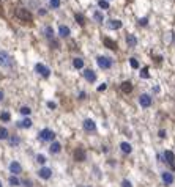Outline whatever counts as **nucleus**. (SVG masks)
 <instances>
[{
    "label": "nucleus",
    "mask_w": 175,
    "mask_h": 187,
    "mask_svg": "<svg viewBox=\"0 0 175 187\" xmlns=\"http://www.w3.org/2000/svg\"><path fill=\"white\" fill-rule=\"evenodd\" d=\"M70 33H71V32H70V29H68L66 25H60V27H59V35L62 36V38H66Z\"/></svg>",
    "instance_id": "nucleus-20"
},
{
    "label": "nucleus",
    "mask_w": 175,
    "mask_h": 187,
    "mask_svg": "<svg viewBox=\"0 0 175 187\" xmlns=\"http://www.w3.org/2000/svg\"><path fill=\"white\" fill-rule=\"evenodd\" d=\"M35 71L40 74L41 77H44V79H48L49 76H51V69L48 68V66H44V64H41V63H38L35 66Z\"/></svg>",
    "instance_id": "nucleus-5"
},
{
    "label": "nucleus",
    "mask_w": 175,
    "mask_h": 187,
    "mask_svg": "<svg viewBox=\"0 0 175 187\" xmlns=\"http://www.w3.org/2000/svg\"><path fill=\"white\" fill-rule=\"evenodd\" d=\"M122 27V21H117V19H110L107 22V29L109 30H118Z\"/></svg>",
    "instance_id": "nucleus-14"
},
{
    "label": "nucleus",
    "mask_w": 175,
    "mask_h": 187,
    "mask_svg": "<svg viewBox=\"0 0 175 187\" xmlns=\"http://www.w3.org/2000/svg\"><path fill=\"white\" fill-rule=\"evenodd\" d=\"M17 127H24V129L32 127V119H30V118H24L22 121H19V123H17Z\"/></svg>",
    "instance_id": "nucleus-19"
},
{
    "label": "nucleus",
    "mask_w": 175,
    "mask_h": 187,
    "mask_svg": "<svg viewBox=\"0 0 175 187\" xmlns=\"http://www.w3.org/2000/svg\"><path fill=\"white\" fill-rule=\"evenodd\" d=\"M0 10H2V3H0Z\"/></svg>",
    "instance_id": "nucleus-45"
},
{
    "label": "nucleus",
    "mask_w": 175,
    "mask_h": 187,
    "mask_svg": "<svg viewBox=\"0 0 175 187\" xmlns=\"http://www.w3.org/2000/svg\"><path fill=\"white\" fill-rule=\"evenodd\" d=\"M130 64H131L133 68H139V61H137L134 57H133V58H130Z\"/></svg>",
    "instance_id": "nucleus-33"
},
{
    "label": "nucleus",
    "mask_w": 175,
    "mask_h": 187,
    "mask_svg": "<svg viewBox=\"0 0 175 187\" xmlns=\"http://www.w3.org/2000/svg\"><path fill=\"white\" fill-rule=\"evenodd\" d=\"M19 143H21V138L17 137V135H11V137H8V145H10L11 148H16Z\"/></svg>",
    "instance_id": "nucleus-17"
},
{
    "label": "nucleus",
    "mask_w": 175,
    "mask_h": 187,
    "mask_svg": "<svg viewBox=\"0 0 175 187\" xmlns=\"http://www.w3.org/2000/svg\"><path fill=\"white\" fill-rule=\"evenodd\" d=\"M51 6L52 8H59L60 6V0H51Z\"/></svg>",
    "instance_id": "nucleus-35"
},
{
    "label": "nucleus",
    "mask_w": 175,
    "mask_h": 187,
    "mask_svg": "<svg viewBox=\"0 0 175 187\" xmlns=\"http://www.w3.org/2000/svg\"><path fill=\"white\" fill-rule=\"evenodd\" d=\"M44 33H46V38H49V40H52V36H54V30L51 29V27H46V30H44Z\"/></svg>",
    "instance_id": "nucleus-32"
},
{
    "label": "nucleus",
    "mask_w": 175,
    "mask_h": 187,
    "mask_svg": "<svg viewBox=\"0 0 175 187\" xmlns=\"http://www.w3.org/2000/svg\"><path fill=\"white\" fill-rule=\"evenodd\" d=\"M38 176L41 178V179H49V178L52 176V170H51V168L49 167H41L40 168V170H38Z\"/></svg>",
    "instance_id": "nucleus-8"
},
{
    "label": "nucleus",
    "mask_w": 175,
    "mask_h": 187,
    "mask_svg": "<svg viewBox=\"0 0 175 187\" xmlns=\"http://www.w3.org/2000/svg\"><path fill=\"white\" fill-rule=\"evenodd\" d=\"M16 17H19L21 21H25V22H32L33 21V16H32V13L27 10V8H16Z\"/></svg>",
    "instance_id": "nucleus-1"
},
{
    "label": "nucleus",
    "mask_w": 175,
    "mask_h": 187,
    "mask_svg": "<svg viewBox=\"0 0 175 187\" xmlns=\"http://www.w3.org/2000/svg\"><path fill=\"white\" fill-rule=\"evenodd\" d=\"M0 119H2L3 123H8V121L11 119V115H10V112H2V113H0Z\"/></svg>",
    "instance_id": "nucleus-24"
},
{
    "label": "nucleus",
    "mask_w": 175,
    "mask_h": 187,
    "mask_svg": "<svg viewBox=\"0 0 175 187\" xmlns=\"http://www.w3.org/2000/svg\"><path fill=\"white\" fill-rule=\"evenodd\" d=\"M60 151H62V145L59 142H52L51 146H49V153L51 154H59Z\"/></svg>",
    "instance_id": "nucleus-15"
},
{
    "label": "nucleus",
    "mask_w": 175,
    "mask_h": 187,
    "mask_svg": "<svg viewBox=\"0 0 175 187\" xmlns=\"http://www.w3.org/2000/svg\"><path fill=\"white\" fill-rule=\"evenodd\" d=\"M162 161L167 162L169 165H173L175 164V154L167 149V151H164V154H162Z\"/></svg>",
    "instance_id": "nucleus-12"
},
{
    "label": "nucleus",
    "mask_w": 175,
    "mask_h": 187,
    "mask_svg": "<svg viewBox=\"0 0 175 187\" xmlns=\"http://www.w3.org/2000/svg\"><path fill=\"white\" fill-rule=\"evenodd\" d=\"M84 77L90 83L96 82V74H95V71H91V69H84Z\"/></svg>",
    "instance_id": "nucleus-13"
},
{
    "label": "nucleus",
    "mask_w": 175,
    "mask_h": 187,
    "mask_svg": "<svg viewBox=\"0 0 175 187\" xmlns=\"http://www.w3.org/2000/svg\"><path fill=\"white\" fill-rule=\"evenodd\" d=\"M0 187H3V185H2V181H0Z\"/></svg>",
    "instance_id": "nucleus-43"
},
{
    "label": "nucleus",
    "mask_w": 175,
    "mask_h": 187,
    "mask_svg": "<svg viewBox=\"0 0 175 187\" xmlns=\"http://www.w3.org/2000/svg\"><path fill=\"white\" fill-rule=\"evenodd\" d=\"M10 184H11L13 187H17V185H21V181L17 179V176H11V178H10Z\"/></svg>",
    "instance_id": "nucleus-30"
},
{
    "label": "nucleus",
    "mask_w": 175,
    "mask_h": 187,
    "mask_svg": "<svg viewBox=\"0 0 175 187\" xmlns=\"http://www.w3.org/2000/svg\"><path fill=\"white\" fill-rule=\"evenodd\" d=\"M161 179H162V182H164L166 185H172L173 181H175V178H173V175H172L170 171H162Z\"/></svg>",
    "instance_id": "nucleus-9"
},
{
    "label": "nucleus",
    "mask_w": 175,
    "mask_h": 187,
    "mask_svg": "<svg viewBox=\"0 0 175 187\" xmlns=\"http://www.w3.org/2000/svg\"><path fill=\"white\" fill-rule=\"evenodd\" d=\"M48 106H49V109H52V110H54V109H55V102L49 101V102H48Z\"/></svg>",
    "instance_id": "nucleus-39"
},
{
    "label": "nucleus",
    "mask_w": 175,
    "mask_h": 187,
    "mask_svg": "<svg viewBox=\"0 0 175 187\" xmlns=\"http://www.w3.org/2000/svg\"><path fill=\"white\" fill-rule=\"evenodd\" d=\"M122 187H134V185L131 184L130 179H123V181H122Z\"/></svg>",
    "instance_id": "nucleus-34"
},
{
    "label": "nucleus",
    "mask_w": 175,
    "mask_h": 187,
    "mask_svg": "<svg viewBox=\"0 0 175 187\" xmlns=\"http://www.w3.org/2000/svg\"><path fill=\"white\" fill-rule=\"evenodd\" d=\"M85 96H87V95H85V93H84V91H80V93H79V98H80V99H84Z\"/></svg>",
    "instance_id": "nucleus-41"
},
{
    "label": "nucleus",
    "mask_w": 175,
    "mask_h": 187,
    "mask_svg": "<svg viewBox=\"0 0 175 187\" xmlns=\"http://www.w3.org/2000/svg\"><path fill=\"white\" fill-rule=\"evenodd\" d=\"M99 91H104L106 90V83H103V85H99V88H98Z\"/></svg>",
    "instance_id": "nucleus-40"
},
{
    "label": "nucleus",
    "mask_w": 175,
    "mask_h": 187,
    "mask_svg": "<svg viewBox=\"0 0 175 187\" xmlns=\"http://www.w3.org/2000/svg\"><path fill=\"white\" fill-rule=\"evenodd\" d=\"M14 64L13 58H11V55L5 52V50H0V66H3V68H11Z\"/></svg>",
    "instance_id": "nucleus-2"
},
{
    "label": "nucleus",
    "mask_w": 175,
    "mask_h": 187,
    "mask_svg": "<svg viewBox=\"0 0 175 187\" xmlns=\"http://www.w3.org/2000/svg\"><path fill=\"white\" fill-rule=\"evenodd\" d=\"M73 66L76 69H84V60L82 58H74L73 60Z\"/></svg>",
    "instance_id": "nucleus-23"
},
{
    "label": "nucleus",
    "mask_w": 175,
    "mask_h": 187,
    "mask_svg": "<svg viewBox=\"0 0 175 187\" xmlns=\"http://www.w3.org/2000/svg\"><path fill=\"white\" fill-rule=\"evenodd\" d=\"M8 134H10V132H8L6 127H0V140H6L8 137H10Z\"/></svg>",
    "instance_id": "nucleus-25"
},
{
    "label": "nucleus",
    "mask_w": 175,
    "mask_h": 187,
    "mask_svg": "<svg viewBox=\"0 0 175 187\" xmlns=\"http://www.w3.org/2000/svg\"><path fill=\"white\" fill-rule=\"evenodd\" d=\"M10 171L13 173V176L21 175V171H22V167H21V164L17 162V161H13V162H10Z\"/></svg>",
    "instance_id": "nucleus-10"
},
{
    "label": "nucleus",
    "mask_w": 175,
    "mask_h": 187,
    "mask_svg": "<svg viewBox=\"0 0 175 187\" xmlns=\"http://www.w3.org/2000/svg\"><path fill=\"white\" fill-rule=\"evenodd\" d=\"M158 135H159L161 138H164V137H166V130H164V129H161L159 132H158Z\"/></svg>",
    "instance_id": "nucleus-38"
},
{
    "label": "nucleus",
    "mask_w": 175,
    "mask_h": 187,
    "mask_svg": "<svg viewBox=\"0 0 175 187\" xmlns=\"http://www.w3.org/2000/svg\"><path fill=\"white\" fill-rule=\"evenodd\" d=\"M139 24L141 25H147V24H148V19H147V17H142V19L139 21Z\"/></svg>",
    "instance_id": "nucleus-37"
},
{
    "label": "nucleus",
    "mask_w": 175,
    "mask_h": 187,
    "mask_svg": "<svg viewBox=\"0 0 175 187\" xmlns=\"http://www.w3.org/2000/svg\"><path fill=\"white\" fill-rule=\"evenodd\" d=\"M19 112H21L22 115L29 116V115L32 113V109H30V107H27V106H24V107H21V109H19Z\"/></svg>",
    "instance_id": "nucleus-28"
},
{
    "label": "nucleus",
    "mask_w": 175,
    "mask_h": 187,
    "mask_svg": "<svg viewBox=\"0 0 175 187\" xmlns=\"http://www.w3.org/2000/svg\"><path fill=\"white\" fill-rule=\"evenodd\" d=\"M40 138L43 140V142H54L55 138V132L52 129H43L40 132Z\"/></svg>",
    "instance_id": "nucleus-3"
},
{
    "label": "nucleus",
    "mask_w": 175,
    "mask_h": 187,
    "mask_svg": "<svg viewBox=\"0 0 175 187\" xmlns=\"http://www.w3.org/2000/svg\"><path fill=\"white\" fill-rule=\"evenodd\" d=\"M46 161H48V159H46V156H44V154H38V156H36V162H38V164L46 165Z\"/></svg>",
    "instance_id": "nucleus-31"
},
{
    "label": "nucleus",
    "mask_w": 175,
    "mask_h": 187,
    "mask_svg": "<svg viewBox=\"0 0 175 187\" xmlns=\"http://www.w3.org/2000/svg\"><path fill=\"white\" fill-rule=\"evenodd\" d=\"M74 17H76V21H77V24H79V25H85V17L82 16L80 13H76V14H74Z\"/></svg>",
    "instance_id": "nucleus-26"
},
{
    "label": "nucleus",
    "mask_w": 175,
    "mask_h": 187,
    "mask_svg": "<svg viewBox=\"0 0 175 187\" xmlns=\"http://www.w3.org/2000/svg\"><path fill=\"white\" fill-rule=\"evenodd\" d=\"M73 156H74V161L77 162H82V161H85V151H84V148H76L74 149V153H73Z\"/></svg>",
    "instance_id": "nucleus-11"
},
{
    "label": "nucleus",
    "mask_w": 175,
    "mask_h": 187,
    "mask_svg": "<svg viewBox=\"0 0 175 187\" xmlns=\"http://www.w3.org/2000/svg\"><path fill=\"white\" fill-rule=\"evenodd\" d=\"M120 90L123 91V93H131L133 91V83L131 82H122V85H120Z\"/></svg>",
    "instance_id": "nucleus-18"
},
{
    "label": "nucleus",
    "mask_w": 175,
    "mask_h": 187,
    "mask_svg": "<svg viewBox=\"0 0 175 187\" xmlns=\"http://www.w3.org/2000/svg\"><path fill=\"white\" fill-rule=\"evenodd\" d=\"M103 41H104V46H106V47H109V49H112V50H117V44H115V41H112V40H109V38H104Z\"/></svg>",
    "instance_id": "nucleus-22"
},
{
    "label": "nucleus",
    "mask_w": 175,
    "mask_h": 187,
    "mask_svg": "<svg viewBox=\"0 0 175 187\" xmlns=\"http://www.w3.org/2000/svg\"><path fill=\"white\" fill-rule=\"evenodd\" d=\"M172 36H173V41H175V35H172Z\"/></svg>",
    "instance_id": "nucleus-44"
},
{
    "label": "nucleus",
    "mask_w": 175,
    "mask_h": 187,
    "mask_svg": "<svg viewBox=\"0 0 175 187\" xmlns=\"http://www.w3.org/2000/svg\"><path fill=\"white\" fill-rule=\"evenodd\" d=\"M152 96L150 95H145V93H144V95H141L139 96V104H141V107L142 109H148L150 106H152Z\"/></svg>",
    "instance_id": "nucleus-6"
},
{
    "label": "nucleus",
    "mask_w": 175,
    "mask_h": 187,
    "mask_svg": "<svg viewBox=\"0 0 175 187\" xmlns=\"http://www.w3.org/2000/svg\"><path fill=\"white\" fill-rule=\"evenodd\" d=\"M120 151H122L123 154H131V153H133V146L128 143V142H122V143H120Z\"/></svg>",
    "instance_id": "nucleus-16"
},
{
    "label": "nucleus",
    "mask_w": 175,
    "mask_h": 187,
    "mask_svg": "<svg viewBox=\"0 0 175 187\" xmlns=\"http://www.w3.org/2000/svg\"><path fill=\"white\" fill-rule=\"evenodd\" d=\"M82 126H84V130H87V132H96V123L93 119H84Z\"/></svg>",
    "instance_id": "nucleus-7"
},
{
    "label": "nucleus",
    "mask_w": 175,
    "mask_h": 187,
    "mask_svg": "<svg viewBox=\"0 0 175 187\" xmlns=\"http://www.w3.org/2000/svg\"><path fill=\"white\" fill-rule=\"evenodd\" d=\"M87 187H88V185H87Z\"/></svg>",
    "instance_id": "nucleus-46"
},
{
    "label": "nucleus",
    "mask_w": 175,
    "mask_h": 187,
    "mask_svg": "<svg viewBox=\"0 0 175 187\" xmlns=\"http://www.w3.org/2000/svg\"><path fill=\"white\" fill-rule=\"evenodd\" d=\"M96 63H98V66L101 69H109V68H112V60L107 58V57H98L96 58Z\"/></svg>",
    "instance_id": "nucleus-4"
},
{
    "label": "nucleus",
    "mask_w": 175,
    "mask_h": 187,
    "mask_svg": "<svg viewBox=\"0 0 175 187\" xmlns=\"http://www.w3.org/2000/svg\"><path fill=\"white\" fill-rule=\"evenodd\" d=\"M139 76H141V79H148V77H150L148 68H142V69H141V74H139Z\"/></svg>",
    "instance_id": "nucleus-27"
},
{
    "label": "nucleus",
    "mask_w": 175,
    "mask_h": 187,
    "mask_svg": "<svg viewBox=\"0 0 175 187\" xmlns=\"http://www.w3.org/2000/svg\"><path fill=\"white\" fill-rule=\"evenodd\" d=\"M0 101H3V91L0 90Z\"/></svg>",
    "instance_id": "nucleus-42"
},
{
    "label": "nucleus",
    "mask_w": 175,
    "mask_h": 187,
    "mask_svg": "<svg viewBox=\"0 0 175 187\" xmlns=\"http://www.w3.org/2000/svg\"><path fill=\"white\" fill-rule=\"evenodd\" d=\"M98 6L101 8V10H109V2H106V0H99V2H98Z\"/></svg>",
    "instance_id": "nucleus-29"
},
{
    "label": "nucleus",
    "mask_w": 175,
    "mask_h": 187,
    "mask_svg": "<svg viewBox=\"0 0 175 187\" xmlns=\"http://www.w3.org/2000/svg\"><path fill=\"white\" fill-rule=\"evenodd\" d=\"M126 44L130 46V47H134V46L137 44V38H136L134 35H128L126 36Z\"/></svg>",
    "instance_id": "nucleus-21"
},
{
    "label": "nucleus",
    "mask_w": 175,
    "mask_h": 187,
    "mask_svg": "<svg viewBox=\"0 0 175 187\" xmlns=\"http://www.w3.org/2000/svg\"><path fill=\"white\" fill-rule=\"evenodd\" d=\"M95 19H96L98 22H103V14H101L99 11H96V13H95Z\"/></svg>",
    "instance_id": "nucleus-36"
}]
</instances>
